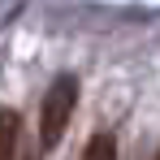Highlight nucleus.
Here are the masks:
<instances>
[{"mask_svg": "<svg viewBox=\"0 0 160 160\" xmlns=\"http://www.w3.org/2000/svg\"><path fill=\"white\" fill-rule=\"evenodd\" d=\"M74 104H78V78L74 74H61V78L43 91V104H39V143L52 152L61 143V134L74 117Z\"/></svg>", "mask_w": 160, "mask_h": 160, "instance_id": "1", "label": "nucleus"}, {"mask_svg": "<svg viewBox=\"0 0 160 160\" xmlns=\"http://www.w3.org/2000/svg\"><path fill=\"white\" fill-rule=\"evenodd\" d=\"M18 138H22V117L13 108H0V160H18Z\"/></svg>", "mask_w": 160, "mask_h": 160, "instance_id": "2", "label": "nucleus"}, {"mask_svg": "<svg viewBox=\"0 0 160 160\" xmlns=\"http://www.w3.org/2000/svg\"><path fill=\"white\" fill-rule=\"evenodd\" d=\"M82 160H117V138L108 130L91 134V143H87V152H82Z\"/></svg>", "mask_w": 160, "mask_h": 160, "instance_id": "3", "label": "nucleus"}, {"mask_svg": "<svg viewBox=\"0 0 160 160\" xmlns=\"http://www.w3.org/2000/svg\"><path fill=\"white\" fill-rule=\"evenodd\" d=\"M26 160H39V156H26Z\"/></svg>", "mask_w": 160, "mask_h": 160, "instance_id": "4", "label": "nucleus"}, {"mask_svg": "<svg viewBox=\"0 0 160 160\" xmlns=\"http://www.w3.org/2000/svg\"><path fill=\"white\" fill-rule=\"evenodd\" d=\"M156 160H160V156H156Z\"/></svg>", "mask_w": 160, "mask_h": 160, "instance_id": "5", "label": "nucleus"}]
</instances>
